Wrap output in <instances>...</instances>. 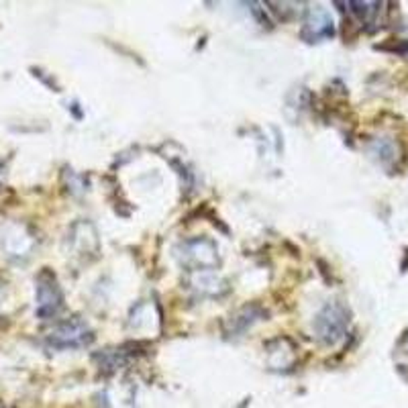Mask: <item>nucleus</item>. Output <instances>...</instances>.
<instances>
[{
	"label": "nucleus",
	"mask_w": 408,
	"mask_h": 408,
	"mask_svg": "<svg viewBox=\"0 0 408 408\" xmlns=\"http://www.w3.org/2000/svg\"><path fill=\"white\" fill-rule=\"evenodd\" d=\"M309 29H312V37H310L312 41H319V39H325V37L333 35V21L329 18V15H326L321 6H316V9L310 11L304 33L309 31Z\"/></svg>",
	"instance_id": "f03ea898"
},
{
	"label": "nucleus",
	"mask_w": 408,
	"mask_h": 408,
	"mask_svg": "<svg viewBox=\"0 0 408 408\" xmlns=\"http://www.w3.org/2000/svg\"><path fill=\"white\" fill-rule=\"evenodd\" d=\"M347 312L339 304H329L319 316H316V333L319 339L325 343L339 341L347 329Z\"/></svg>",
	"instance_id": "f257e3e1"
}]
</instances>
